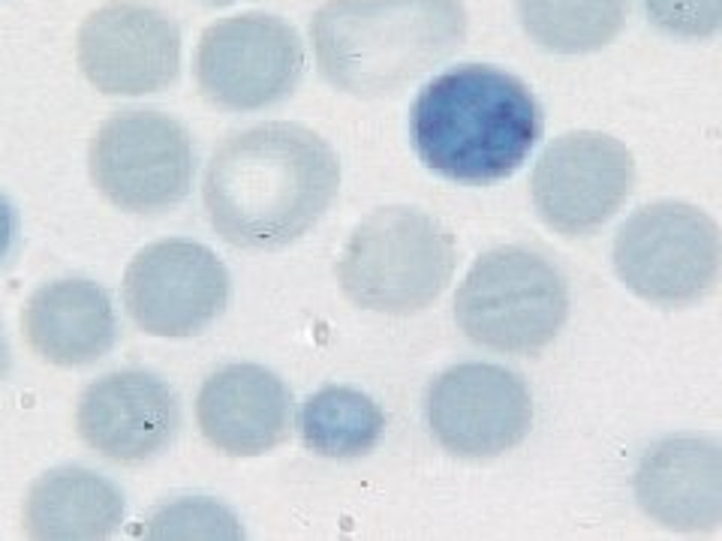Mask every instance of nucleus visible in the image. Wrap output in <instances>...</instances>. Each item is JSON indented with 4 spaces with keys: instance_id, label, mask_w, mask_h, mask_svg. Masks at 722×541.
Masks as SVG:
<instances>
[{
    "instance_id": "1",
    "label": "nucleus",
    "mask_w": 722,
    "mask_h": 541,
    "mask_svg": "<svg viewBox=\"0 0 722 541\" xmlns=\"http://www.w3.org/2000/svg\"><path fill=\"white\" fill-rule=\"evenodd\" d=\"M340 189L337 150L295 120L229 132L202 178V205L217 238L235 250L271 253L301 241Z\"/></svg>"
},
{
    "instance_id": "2",
    "label": "nucleus",
    "mask_w": 722,
    "mask_h": 541,
    "mask_svg": "<svg viewBox=\"0 0 722 541\" xmlns=\"http://www.w3.org/2000/svg\"><path fill=\"white\" fill-rule=\"evenodd\" d=\"M545 118L518 75L491 63H458L433 75L410 109V141L422 163L454 184L512 178L539 145Z\"/></svg>"
},
{
    "instance_id": "3",
    "label": "nucleus",
    "mask_w": 722,
    "mask_h": 541,
    "mask_svg": "<svg viewBox=\"0 0 722 541\" xmlns=\"http://www.w3.org/2000/svg\"><path fill=\"white\" fill-rule=\"evenodd\" d=\"M467 31L463 0H325L310 18L319 75L358 100L404 93L449 61Z\"/></svg>"
},
{
    "instance_id": "4",
    "label": "nucleus",
    "mask_w": 722,
    "mask_h": 541,
    "mask_svg": "<svg viewBox=\"0 0 722 541\" xmlns=\"http://www.w3.org/2000/svg\"><path fill=\"white\" fill-rule=\"evenodd\" d=\"M454 268L458 244L433 214L385 205L349 232L337 259V283L361 310L415 316L440 301Z\"/></svg>"
},
{
    "instance_id": "5",
    "label": "nucleus",
    "mask_w": 722,
    "mask_h": 541,
    "mask_svg": "<svg viewBox=\"0 0 722 541\" xmlns=\"http://www.w3.org/2000/svg\"><path fill=\"white\" fill-rule=\"evenodd\" d=\"M569 319V283L545 253L506 244L482 253L454 295V322L473 346L539 355Z\"/></svg>"
},
{
    "instance_id": "6",
    "label": "nucleus",
    "mask_w": 722,
    "mask_h": 541,
    "mask_svg": "<svg viewBox=\"0 0 722 541\" xmlns=\"http://www.w3.org/2000/svg\"><path fill=\"white\" fill-rule=\"evenodd\" d=\"M614 271L653 307H689L722 277V229L698 205L662 198L641 205L614 235Z\"/></svg>"
},
{
    "instance_id": "7",
    "label": "nucleus",
    "mask_w": 722,
    "mask_h": 541,
    "mask_svg": "<svg viewBox=\"0 0 722 541\" xmlns=\"http://www.w3.org/2000/svg\"><path fill=\"white\" fill-rule=\"evenodd\" d=\"M88 172L97 193L118 211L157 217L193 189L196 145L184 123L166 111H115L93 132Z\"/></svg>"
},
{
    "instance_id": "8",
    "label": "nucleus",
    "mask_w": 722,
    "mask_h": 541,
    "mask_svg": "<svg viewBox=\"0 0 722 541\" xmlns=\"http://www.w3.org/2000/svg\"><path fill=\"white\" fill-rule=\"evenodd\" d=\"M304 42L286 18L238 13L199 36L193 75L214 109L250 115L286 102L304 79Z\"/></svg>"
},
{
    "instance_id": "9",
    "label": "nucleus",
    "mask_w": 722,
    "mask_h": 541,
    "mask_svg": "<svg viewBox=\"0 0 722 541\" xmlns=\"http://www.w3.org/2000/svg\"><path fill=\"white\" fill-rule=\"evenodd\" d=\"M232 277L211 246L163 238L132 256L121 283L127 316L148 337L187 340L211 328L229 307Z\"/></svg>"
},
{
    "instance_id": "10",
    "label": "nucleus",
    "mask_w": 722,
    "mask_h": 541,
    "mask_svg": "<svg viewBox=\"0 0 722 541\" xmlns=\"http://www.w3.org/2000/svg\"><path fill=\"white\" fill-rule=\"evenodd\" d=\"M533 391L502 364L463 361L431 382L424 397L427 430L461 460H493L515 451L533 430Z\"/></svg>"
},
{
    "instance_id": "11",
    "label": "nucleus",
    "mask_w": 722,
    "mask_h": 541,
    "mask_svg": "<svg viewBox=\"0 0 722 541\" xmlns=\"http://www.w3.org/2000/svg\"><path fill=\"white\" fill-rule=\"evenodd\" d=\"M635 184L632 150L599 130L551 139L530 175L539 220L563 238H587L626 205Z\"/></svg>"
},
{
    "instance_id": "12",
    "label": "nucleus",
    "mask_w": 722,
    "mask_h": 541,
    "mask_svg": "<svg viewBox=\"0 0 722 541\" xmlns=\"http://www.w3.org/2000/svg\"><path fill=\"white\" fill-rule=\"evenodd\" d=\"M75 61L106 97L160 93L180 75V27L151 3L112 0L82 22Z\"/></svg>"
},
{
    "instance_id": "13",
    "label": "nucleus",
    "mask_w": 722,
    "mask_h": 541,
    "mask_svg": "<svg viewBox=\"0 0 722 541\" xmlns=\"http://www.w3.org/2000/svg\"><path fill=\"white\" fill-rule=\"evenodd\" d=\"M75 430L100 457L148 463L166 454L178 439L180 400L175 388L154 370H112L82 391Z\"/></svg>"
},
{
    "instance_id": "14",
    "label": "nucleus",
    "mask_w": 722,
    "mask_h": 541,
    "mask_svg": "<svg viewBox=\"0 0 722 541\" xmlns=\"http://www.w3.org/2000/svg\"><path fill=\"white\" fill-rule=\"evenodd\" d=\"M638 508L674 533H710L722 526V439L677 430L641 451L632 476Z\"/></svg>"
},
{
    "instance_id": "15",
    "label": "nucleus",
    "mask_w": 722,
    "mask_h": 541,
    "mask_svg": "<svg viewBox=\"0 0 722 541\" xmlns=\"http://www.w3.org/2000/svg\"><path fill=\"white\" fill-rule=\"evenodd\" d=\"M196 424L205 442L226 457H262L289 439L292 388L271 367L232 361L199 388Z\"/></svg>"
},
{
    "instance_id": "16",
    "label": "nucleus",
    "mask_w": 722,
    "mask_h": 541,
    "mask_svg": "<svg viewBox=\"0 0 722 541\" xmlns=\"http://www.w3.org/2000/svg\"><path fill=\"white\" fill-rule=\"evenodd\" d=\"M31 349L45 364L88 367L118 343V313L109 289L88 277H61L33 289L22 310Z\"/></svg>"
},
{
    "instance_id": "17",
    "label": "nucleus",
    "mask_w": 722,
    "mask_h": 541,
    "mask_svg": "<svg viewBox=\"0 0 722 541\" xmlns=\"http://www.w3.org/2000/svg\"><path fill=\"white\" fill-rule=\"evenodd\" d=\"M121 487L102 472L63 463L43 472L24 496V529L43 541L109 538L123 524Z\"/></svg>"
},
{
    "instance_id": "18",
    "label": "nucleus",
    "mask_w": 722,
    "mask_h": 541,
    "mask_svg": "<svg viewBox=\"0 0 722 541\" xmlns=\"http://www.w3.org/2000/svg\"><path fill=\"white\" fill-rule=\"evenodd\" d=\"M385 412L355 385L328 382L304 397L298 409V436L304 448L328 460L367 457L385 436Z\"/></svg>"
},
{
    "instance_id": "19",
    "label": "nucleus",
    "mask_w": 722,
    "mask_h": 541,
    "mask_svg": "<svg viewBox=\"0 0 722 541\" xmlns=\"http://www.w3.org/2000/svg\"><path fill=\"white\" fill-rule=\"evenodd\" d=\"M527 40L548 54H593L608 49L629 22V0H515Z\"/></svg>"
},
{
    "instance_id": "20",
    "label": "nucleus",
    "mask_w": 722,
    "mask_h": 541,
    "mask_svg": "<svg viewBox=\"0 0 722 541\" xmlns=\"http://www.w3.org/2000/svg\"><path fill=\"white\" fill-rule=\"evenodd\" d=\"M145 538H241V520L229 505L211 496H178L148 515Z\"/></svg>"
},
{
    "instance_id": "21",
    "label": "nucleus",
    "mask_w": 722,
    "mask_h": 541,
    "mask_svg": "<svg viewBox=\"0 0 722 541\" xmlns=\"http://www.w3.org/2000/svg\"><path fill=\"white\" fill-rule=\"evenodd\" d=\"M653 31L677 42H705L722 33V0H641Z\"/></svg>"
},
{
    "instance_id": "22",
    "label": "nucleus",
    "mask_w": 722,
    "mask_h": 541,
    "mask_svg": "<svg viewBox=\"0 0 722 541\" xmlns=\"http://www.w3.org/2000/svg\"><path fill=\"white\" fill-rule=\"evenodd\" d=\"M15 241H18V211L6 196H0V265L9 259Z\"/></svg>"
},
{
    "instance_id": "23",
    "label": "nucleus",
    "mask_w": 722,
    "mask_h": 541,
    "mask_svg": "<svg viewBox=\"0 0 722 541\" xmlns=\"http://www.w3.org/2000/svg\"><path fill=\"white\" fill-rule=\"evenodd\" d=\"M9 364H13V352H9V340L3 334V325H0V382L9 373Z\"/></svg>"
},
{
    "instance_id": "24",
    "label": "nucleus",
    "mask_w": 722,
    "mask_h": 541,
    "mask_svg": "<svg viewBox=\"0 0 722 541\" xmlns=\"http://www.w3.org/2000/svg\"><path fill=\"white\" fill-rule=\"evenodd\" d=\"M199 3H208V6H229L235 0H199Z\"/></svg>"
}]
</instances>
